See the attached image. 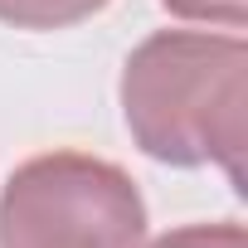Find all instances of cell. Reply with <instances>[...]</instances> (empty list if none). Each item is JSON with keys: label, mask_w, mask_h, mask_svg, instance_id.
Returning a JSON list of instances; mask_svg holds the SVG:
<instances>
[{"label": "cell", "mask_w": 248, "mask_h": 248, "mask_svg": "<svg viewBox=\"0 0 248 248\" xmlns=\"http://www.w3.org/2000/svg\"><path fill=\"white\" fill-rule=\"evenodd\" d=\"M107 5L112 0H0V20L15 30H68Z\"/></svg>", "instance_id": "obj_3"}, {"label": "cell", "mask_w": 248, "mask_h": 248, "mask_svg": "<svg viewBox=\"0 0 248 248\" xmlns=\"http://www.w3.org/2000/svg\"><path fill=\"white\" fill-rule=\"evenodd\" d=\"M161 5L180 20H204V25H224V30H243V20H248V0H161Z\"/></svg>", "instance_id": "obj_5"}, {"label": "cell", "mask_w": 248, "mask_h": 248, "mask_svg": "<svg viewBox=\"0 0 248 248\" xmlns=\"http://www.w3.org/2000/svg\"><path fill=\"white\" fill-rule=\"evenodd\" d=\"M132 141L166 166H219L243 185L248 151V44L238 34L161 30L122 68Z\"/></svg>", "instance_id": "obj_1"}, {"label": "cell", "mask_w": 248, "mask_h": 248, "mask_svg": "<svg viewBox=\"0 0 248 248\" xmlns=\"http://www.w3.org/2000/svg\"><path fill=\"white\" fill-rule=\"evenodd\" d=\"M151 248H248L243 224H185L161 233Z\"/></svg>", "instance_id": "obj_4"}, {"label": "cell", "mask_w": 248, "mask_h": 248, "mask_svg": "<svg viewBox=\"0 0 248 248\" xmlns=\"http://www.w3.org/2000/svg\"><path fill=\"white\" fill-rule=\"evenodd\" d=\"M146 200L132 175L88 156L44 151L0 190V248H141Z\"/></svg>", "instance_id": "obj_2"}]
</instances>
